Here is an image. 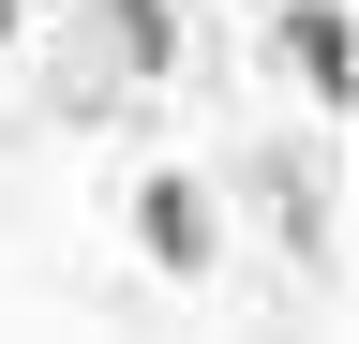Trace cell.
Returning <instances> with one entry per match:
<instances>
[{"label": "cell", "instance_id": "6da1fadb", "mask_svg": "<svg viewBox=\"0 0 359 344\" xmlns=\"http://www.w3.org/2000/svg\"><path fill=\"white\" fill-rule=\"evenodd\" d=\"M135 240H150V270L165 284H210V254H224V209L195 165H165V180H135Z\"/></svg>", "mask_w": 359, "mask_h": 344}, {"label": "cell", "instance_id": "7a4b0ae2", "mask_svg": "<svg viewBox=\"0 0 359 344\" xmlns=\"http://www.w3.org/2000/svg\"><path fill=\"white\" fill-rule=\"evenodd\" d=\"M269 46H285V75H299L330 120L359 105V15H344V0H285V15H269Z\"/></svg>", "mask_w": 359, "mask_h": 344}, {"label": "cell", "instance_id": "3957f363", "mask_svg": "<svg viewBox=\"0 0 359 344\" xmlns=\"http://www.w3.org/2000/svg\"><path fill=\"white\" fill-rule=\"evenodd\" d=\"M165 60H180L165 0H75V75H165Z\"/></svg>", "mask_w": 359, "mask_h": 344}, {"label": "cell", "instance_id": "277c9868", "mask_svg": "<svg viewBox=\"0 0 359 344\" xmlns=\"http://www.w3.org/2000/svg\"><path fill=\"white\" fill-rule=\"evenodd\" d=\"M0 15H45V0H0Z\"/></svg>", "mask_w": 359, "mask_h": 344}, {"label": "cell", "instance_id": "5b68a950", "mask_svg": "<svg viewBox=\"0 0 359 344\" xmlns=\"http://www.w3.org/2000/svg\"><path fill=\"white\" fill-rule=\"evenodd\" d=\"M0 46H15V15H0Z\"/></svg>", "mask_w": 359, "mask_h": 344}]
</instances>
